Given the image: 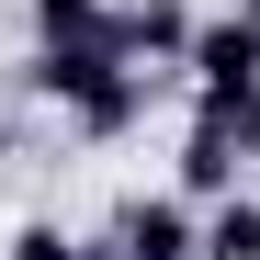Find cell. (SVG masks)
Segmentation results:
<instances>
[{"label": "cell", "instance_id": "cell-1", "mask_svg": "<svg viewBox=\"0 0 260 260\" xmlns=\"http://www.w3.org/2000/svg\"><path fill=\"white\" fill-rule=\"evenodd\" d=\"M192 0H113V23H102V46L113 57H136V68H181V46H192Z\"/></svg>", "mask_w": 260, "mask_h": 260}, {"label": "cell", "instance_id": "cell-6", "mask_svg": "<svg viewBox=\"0 0 260 260\" xmlns=\"http://www.w3.org/2000/svg\"><path fill=\"white\" fill-rule=\"evenodd\" d=\"M192 124H215L238 158H260V79H226V91H192Z\"/></svg>", "mask_w": 260, "mask_h": 260}, {"label": "cell", "instance_id": "cell-2", "mask_svg": "<svg viewBox=\"0 0 260 260\" xmlns=\"http://www.w3.org/2000/svg\"><path fill=\"white\" fill-rule=\"evenodd\" d=\"M102 238H113L124 260H192V204H181V192H124Z\"/></svg>", "mask_w": 260, "mask_h": 260}, {"label": "cell", "instance_id": "cell-5", "mask_svg": "<svg viewBox=\"0 0 260 260\" xmlns=\"http://www.w3.org/2000/svg\"><path fill=\"white\" fill-rule=\"evenodd\" d=\"M238 170H249V158L215 136V124H192L181 158H170V192H181V204H215V192H238Z\"/></svg>", "mask_w": 260, "mask_h": 260}, {"label": "cell", "instance_id": "cell-4", "mask_svg": "<svg viewBox=\"0 0 260 260\" xmlns=\"http://www.w3.org/2000/svg\"><path fill=\"white\" fill-rule=\"evenodd\" d=\"M192 260H260V192L192 204Z\"/></svg>", "mask_w": 260, "mask_h": 260}, {"label": "cell", "instance_id": "cell-3", "mask_svg": "<svg viewBox=\"0 0 260 260\" xmlns=\"http://www.w3.org/2000/svg\"><path fill=\"white\" fill-rule=\"evenodd\" d=\"M181 79L192 91H226V79H260V34L238 12H204L192 23V46H181Z\"/></svg>", "mask_w": 260, "mask_h": 260}, {"label": "cell", "instance_id": "cell-8", "mask_svg": "<svg viewBox=\"0 0 260 260\" xmlns=\"http://www.w3.org/2000/svg\"><path fill=\"white\" fill-rule=\"evenodd\" d=\"M23 158V113H12V91H0V170Z\"/></svg>", "mask_w": 260, "mask_h": 260}, {"label": "cell", "instance_id": "cell-7", "mask_svg": "<svg viewBox=\"0 0 260 260\" xmlns=\"http://www.w3.org/2000/svg\"><path fill=\"white\" fill-rule=\"evenodd\" d=\"M23 23H34V46H57V34H102L113 0H23Z\"/></svg>", "mask_w": 260, "mask_h": 260}, {"label": "cell", "instance_id": "cell-9", "mask_svg": "<svg viewBox=\"0 0 260 260\" xmlns=\"http://www.w3.org/2000/svg\"><path fill=\"white\" fill-rule=\"evenodd\" d=\"M238 23H249V34H260V0H238Z\"/></svg>", "mask_w": 260, "mask_h": 260}]
</instances>
